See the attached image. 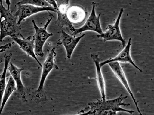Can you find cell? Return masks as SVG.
<instances>
[{"label": "cell", "mask_w": 154, "mask_h": 115, "mask_svg": "<svg viewBox=\"0 0 154 115\" xmlns=\"http://www.w3.org/2000/svg\"><path fill=\"white\" fill-rule=\"evenodd\" d=\"M98 54H91V57L95 65L96 71V80L98 85L102 98L103 100L106 99V86L105 81H104L102 72L101 71V68L100 65Z\"/></svg>", "instance_id": "5bb4252c"}, {"label": "cell", "mask_w": 154, "mask_h": 115, "mask_svg": "<svg viewBox=\"0 0 154 115\" xmlns=\"http://www.w3.org/2000/svg\"><path fill=\"white\" fill-rule=\"evenodd\" d=\"M29 4L41 7H51L46 1L45 0H23L17 3V5Z\"/></svg>", "instance_id": "ac0fdd59"}, {"label": "cell", "mask_w": 154, "mask_h": 115, "mask_svg": "<svg viewBox=\"0 0 154 115\" xmlns=\"http://www.w3.org/2000/svg\"><path fill=\"white\" fill-rule=\"evenodd\" d=\"M17 91V88L16 87V83L11 76H10L9 81L5 87L3 96L2 104L0 108V115L2 113L3 110L7 101L9 97L11 95L13 92Z\"/></svg>", "instance_id": "9a60e30c"}, {"label": "cell", "mask_w": 154, "mask_h": 115, "mask_svg": "<svg viewBox=\"0 0 154 115\" xmlns=\"http://www.w3.org/2000/svg\"><path fill=\"white\" fill-rule=\"evenodd\" d=\"M81 113L78 114L74 115H89L90 114L91 111L89 110L88 111L85 112V111L84 110H82L80 112Z\"/></svg>", "instance_id": "44dd1931"}, {"label": "cell", "mask_w": 154, "mask_h": 115, "mask_svg": "<svg viewBox=\"0 0 154 115\" xmlns=\"http://www.w3.org/2000/svg\"><path fill=\"white\" fill-rule=\"evenodd\" d=\"M96 3L93 2L90 16L88 17L82 27L78 28H75V32L72 35L73 37H75V35L86 31H94L100 35L103 33L100 24V18L101 14L100 13L98 16H96Z\"/></svg>", "instance_id": "5b68a950"}, {"label": "cell", "mask_w": 154, "mask_h": 115, "mask_svg": "<svg viewBox=\"0 0 154 115\" xmlns=\"http://www.w3.org/2000/svg\"><path fill=\"white\" fill-rule=\"evenodd\" d=\"M108 64L112 72H113L114 74L115 75L117 78L119 79V81L122 83L123 86H124L125 89H126L130 95L135 105H136V108H137V110L139 115H143L142 113L140 110V108L139 107L137 102L136 100V99L135 98L134 95H133V93L131 90L126 75H125L120 64L117 61H114V62L108 63Z\"/></svg>", "instance_id": "9c48e42d"}, {"label": "cell", "mask_w": 154, "mask_h": 115, "mask_svg": "<svg viewBox=\"0 0 154 115\" xmlns=\"http://www.w3.org/2000/svg\"><path fill=\"white\" fill-rule=\"evenodd\" d=\"M56 55L55 48L53 47L51 50L48 51L47 57L42 66L43 69L39 86L38 90L32 93L31 94L32 98L33 100L37 102H43L47 101L44 84L46 78L52 69H59L58 67L56 65L54 61V58Z\"/></svg>", "instance_id": "3957f363"}, {"label": "cell", "mask_w": 154, "mask_h": 115, "mask_svg": "<svg viewBox=\"0 0 154 115\" xmlns=\"http://www.w3.org/2000/svg\"><path fill=\"white\" fill-rule=\"evenodd\" d=\"M11 53H10L9 55H5V68L2 74L1 79H0V108L2 104L3 96L4 92L6 87V82L5 79L6 77L7 70L8 65L10 62V60L12 57Z\"/></svg>", "instance_id": "e0dca14e"}, {"label": "cell", "mask_w": 154, "mask_h": 115, "mask_svg": "<svg viewBox=\"0 0 154 115\" xmlns=\"http://www.w3.org/2000/svg\"><path fill=\"white\" fill-rule=\"evenodd\" d=\"M5 50H0V53L2 52H3L4 51H5Z\"/></svg>", "instance_id": "7402d4cb"}, {"label": "cell", "mask_w": 154, "mask_h": 115, "mask_svg": "<svg viewBox=\"0 0 154 115\" xmlns=\"http://www.w3.org/2000/svg\"><path fill=\"white\" fill-rule=\"evenodd\" d=\"M131 38H129L128 42L127 45L125 46L123 50L118 54V55L116 57L113 58H111L109 59L106 60L104 62L100 63V67L103 66L106 64H108V63L111 62H114V61H117V62H120L124 63H129L132 65L136 69L138 70L140 72H142V70L140 68L137 66V65L135 63L134 61L132 59L130 54L131 46Z\"/></svg>", "instance_id": "7c38bea8"}, {"label": "cell", "mask_w": 154, "mask_h": 115, "mask_svg": "<svg viewBox=\"0 0 154 115\" xmlns=\"http://www.w3.org/2000/svg\"><path fill=\"white\" fill-rule=\"evenodd\" d=\"M52 19L53 17H51L49 19H48L46 24L42 28L38 27L35 24L34 20H32L35 31V34L34 36L35 41L34 53L37 56H40V57H43L44 53L43 48L44 44L48 38L53 35L52 33L48 32L46 31L47 28L50 24Z\"/></svg>", "instance_id": "277c9868"}, {"label": "cell", "mask_w": 154, "mask_h": 115, "mask_svg": "<svg viewBox=\"0 0 154 115\" xmlns=\"http://www.w3.org/2000/svg\"><path fill=\"white\" fill-rule=\"evenodd\" d=\"M16 20L17 17L11 13L9 9H6L2 1H0V42L7 36L24 38Z\"/></svg>", "instance_id": "7a4b0ae2"}, {"label": "cell", "mask_w": 154, "mask_h": 115, "mask_svg": "<svg viewBox=\"0 0 154 115\" xmlns=\"http://www.w3.org/2000/svg\"><path fill=\"white\" fill-rule=\"evenodd\" d=\"M2 59H0V64H1V62H2Z\"/></svg>", "instance_id": "603a6c76"}, {"label": "cell", "mask_w": 154, "mask_h": 115, "mask_svg": "<svg viewBox=\"0 0 154 115\" xmlns=\"http://www.w3.org/2000/svg\"><path fill=\"white\" fill-rule=\"evenodd\" d=\"M12 44L10 43L7 44L6 45H3V46H0V50H5L10 49L11 47Z\"/></svg>", "instance_id": "ffe728a7"}, {"label": "cell", "mask_w": 154, "mask_h": 115, "mask_svg": "<svg viewBox=\"0 0 154 115\" xmlns=\"http://www.w3.org/2000/svg\"><path fill=\"white\" fill-rule=\"evenodd\" d=\"M46 1L51 6L54 8L57 11V6L56 1H54V0H46Z\"/></svg>", "instance_id": "d6986e66"}, {"label": "cell", "mask_w": 154, "mask_h": 115, "mask_svg": "<svg viewBox=\"0 0 154 115\" xmlns=\"http://www.w3.org/2000/svg\"><path fill=\"white\" fill-rule=\"evenodd\" d=\"M1 76H2V74L0 75V79H1Z\"/></svg>", "instance_id": "cb8c5ba5"}, {"label": "cell", "mask_w": 154, "mask_h": 115, "mask_svg": "<svg viewBox=\"0 0 154 115\" xmlns=\"http://www.w3.org/2000/svg\"><path fill=\"white\" fill-rule=\"evenodd\" d=\"M57 19L56 22L58 26L60 28H66L68 31H71L72 34L75 32V28L69 21L67 17V12L57 11Z\"/></svg>", "instance_id": "2e32d148"}, {"label": "cell", "mask_w": 154, "mask_h": 115, "mask_svg": "<svg viewBox=\"0 0 154 115\" xmlns=\"http://www.w3.org/2000/svg\"><path fill=\"white\" fill-rule=\"evenodd\" d=\"M18 9L17 11L14 13V16L15 17H19V20L17 24L19 25L20 23L25 19L30 17L32 15L41 12L52 11L57 12V10L55 9L53 7H38L33 5L29 4H23L17 5Z\"/></svg>", "instance_id": "ba28073f"}, {"label": "cell", "mask_w": 154, "mask_h": 115, "mask_svg": "<svg viewBox=\"0 0 154 115\" xmlns=\"http://www.w3.org/2000/svg\"><path fill=\"white\" fill-rule=\"evenodd\" d=\"M127 98V96H124L122 94L114 99H97L96 102H89L88 105L91 111L89 115H117L118 112H124L133 114L134 111L123 109L121 107L130 106V104L123 102Z\"/></svg>", "instance_id": "6da1fadb"}, {"label": "cell", "mask_w": 154, "mask_h": 115, "mask_svg": "<svg viewBox=\"0 0 154 115\" xmlns=\"http://www.w3.org/2000/svg\"><path fill=\"white\" fill-rule=\"evenodd\" d=\"M32 37H29L27 38H12V39L16 43L18 44L20 47L24 52H25L29 56H31L33 58L36 60L38 65L41 67H42L41 63L38 59L34 53L35 49V41L34 36L32 39H31Z\"/></svg>", "instance_id": "4fadbf2b"}, {"label": "cell", "mask_w": 154, "mask_h": 115, "mask_svg": "<svg viewBox=\"0 0 154 115\" xmlns=\"http://www.w3.org/2000/svg\"><path fill=\"white\" fill-rule=\"evenodd\" d=\"M58 33L60 35V39L58 44L64 46L66 51L67 58L70 60L77 45L85 34L75 37L63 31H59Z\"/></svg>", "instance_id": "8fae6325"}, {"label": "cell", "mask_w": 154, "mask_h": 115, "mask_svg": "<svg viewBox=\"0 0 154 115\" xmlns=\"http://www.w3.org/2000/svg\"><path fill=\"white\" fill-rule=\"evenodd\" d=\"M8 69L9 70L10 73L17 84V96L19 99L24 101H27L26 94L27 89L22 83L20 73L24 70L23 68H19L15 66L11 63L10 62L8 65Z\"/></svg>", "instance_id": "30bf717a"}, {"label": "cell", "mask_w": 154, "mask_h": 115, "mask_svg": "<svg viewBox=\"0 0 154 115\" xmlns=\"http://www.w3.org/2000/svg\"><path fill=\"white\" fill-rule=\"evenodd\" d=\"M66 15L69 21L74 27L80 26L85 24L88 17V13L86 9L79 5L69 6Z\"/></svg>", "instance_id": "52a82bcc"}, {"label": "cell", "mask_w": 154, "mask_h": 115, "mask_svg": "<svg viewBox=\"0 0 154 115\" xmlns=\"http://www.w3.org/2000/svg\"><path fill=\"white\" fill-rule=\"evenodd\" d=\"M123 12V8H121L115 24L113 25H108L106 28L105 32L101 35H97V37L103 38L104 42L115 40L120 41L122 43L123 47L124 48L126 46V42L122 36L119 27V23Z\"/></svg>", "instance_id": "8992f818"}]
</instances>
